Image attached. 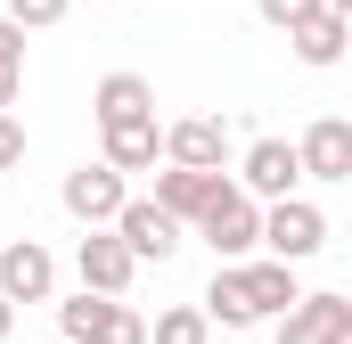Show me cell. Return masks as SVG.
I'll use <instances>...</instances> for the list:
<instances>
[{
  "instance_id": "12",
  "label": "cell",
  "mask_w": 352,
  "mask_h": 344,
  "mask_svg": "<svg viewBox=\"0 0 352 344\" xmlns=\"http://www.w3.org/2000/svg\"><path fill=\"white\" fill-rule=\"evenodd\" d=\"M90 115H98V131L107 123H131V115H156V83L123 66V74H107V83L90 90Z\"/></svg>"
},
{
  "instance_id": "7",
  "label": "cell",
  "mask_w": 352,
  "mask_h": 344,
  "mask_svg": "<svg viewBox=\"0 0 352 344\" xmlns=\"http://www.w3.org/2000/svg\"><path fill=\"white\" fill-rule=\"evenodd\" d=\"M131 270H140V255L98 222V230H82V246H74V279L82 287H98V295H123L131 287Z\"/></svg>"
},
{
  "instance_id": "24",
  "label": "cell",
  "mask_w": 352,
  "mask_h": 344,
  "mask_svg": "<svg viewBox=\"0 0 352 344\" xmlns=\"http://www.w3.org/2000/svg\"><path fill=\"white\" fill-rule=\"evenodd\" d=\"M16 90H25V74H16V66H0V107H16Z\"/></svg>"
},
{
  "instance_id": "2",
  "label": "cell",
  "mask_w": 352,
  "mask_h": 344,
  "mask_svg": "<svg viewBox=\"0 0 352 344\" xmlns=\"http://www.w3.org/2000/svg\"><path fill=\"white\" fill-rule=\"evenodd\" d=\"M254 246H270L278 262H311L320 246H328V213L311 205V197H270L263 205V238Z\"/></svg>"
},
{
  "instance_id": "9",
  "label": "cell",
  "mask_w": 352,
  "mask_h": 344,
  "mask_svg": "<svg viewBox=\"0 0 352 344\" xmlns=\"http://www.w3.org/2000/svg\"><path fill=\"white\" fill-rule=\"evenodd\" d=\"M295 180H303V164H295V140H254L246 148V164H238V189L246 197H295Z\"/></svg>"
},
{
  "instance_id": "6",
  "label": "cell",
  "mask_w": 352,
  "mask_h": 344,
  "mask_svg": "<svg viewBox=\"0 0 352 344\" xmlns=\"http://www.w3.org/2000/svg\"><path fill=\"white\" fill-rule=\"evenodd\" d=\"M58 197H66V213H74L82 230H98V222H115V205H123L131 189H123V172L98 156V164H74V172H66V189H58Z\"/></svg>"
},
{
  "instance_id": "22",
  "label": "cell",
  "mask_w": 352,
  "mask_h": 344,
  "mask_svg": "<svg viewBox=\"0 0 352 344\" xmlns=\"http://www.w3.org/2000/svg\"><path fill=\"white\" fill-rule=\"evenodd\" d=\"M311 8H328V0H263V25H278V33H287V25H303Z\"/></svg>"
},
{
  "instance_id": "5",
  "label": "cell",
  "mask_w": 352,
  "mask_h": 344,
  "mask_svg": "<svg viewBox=\"0 0 352 344\" xmlns=\"http://www.w3.org/2000/svg\"><path fill=\"white\" fill-rule=\"evenodd\" d=\"M278 344H352V303L344 295H295L278 312Z\"/></svg>"
},
{
  "instance_id": "21",
  "label": "cell",
  "mask_w": 352,
  "mask_h": 344,
  "mask_svg": "<svg viewBox=\"0 0 352 344\" xmlns=\"http://www.w3.org/2000/svg\"><path fill=\"white\" fill-rule=\"evenodd\" d=\"M16 164H25V123L0 107V172H16Z\"/></svg>"
},
{
  "instance_id": "18",
  "label": "cell",
  "mask_w": 352,
  "mask_h": 344,
  "mask_svg": "<svg viewBox=\"0 0 352 344\" xmlns=\"http://www.w3.org/2000/svg\"><path fill=\"white\" fill-rule=\"evenodd\" d=\"M148 344H213V320H205L197 303H173V312H156Z\"/></svg>"
},
{
  "instance_id": "14",
  "label": "cell",
  "mask_w": 352,
  "mask_h": 344,
  "mask_svg": "<svg viewBox=\"0 0 352 344\" xmlns=\"http://www.w3.org/2000/svg\"><path fill=\"white\" fill-rule=\"evenodd\" d=\"M238 279H246V303H254V320H278V312H287V303H295V295H303V287H295V262H238Z\"/></svg>"
},
{
  "instance_id": "19",
  "label": "cell",
  "mask_w": 352,
  "mask_h": 344,
  "mask_svg": "<svg viewBox=\"0 0 352 344\" xmlns=\"http://www.w3.org/2000/svg\"><path fill=\"white\" fill-rule=\"evenodd\" d=\"M90 344H148V320H140V312H131V303L115 295V303H107V320H98V336H90Z\"/></svg>"
},
{
  "instance_id": "8",
  "label": "cell",
  "mask_w": 352,
  "mask_h": 344,
  "mask_svg": "<svg viewBox=\"0 0 352 344\" xmlns=\"http://www.w3.org/2000/svg\"><path fill=\"white\" fill-rule=\"evenodd\" d=\"M295 164H303V180H352V123L344 115H320L295 140Z\"/></svg>"
},
{
  "instance_id": "10",
  "label": "cell",
  "mask_w": 352,
  "mask_h": 344,
  "mask_svg": "<svg viewBox=\"0 0 352 344\" xmlns=\"http://www.w3.org/2000/svg\"><path fill=\"white\" fill-rule=\"evenodd\" d=\"M164 156L173 164H197V172H221L230 164V123L221 115H180L173 131H164Z\"/></svg>"
},
{
  "instance_id": "17",
  "label": "cell",
  "mask_w": 352,
  "mask_h": 344,
  "mask_svg": "<svg viewBox=\"0 0 352 344\" xmlns=\"http://www.w3.org/2000/svg\"><path fill=\"white\" fill-rule=\"evenodd\" d=\"M107 303H115V295H98V287H82V295H66V303H58V328H66V344H90V336H98Z\"/></svg>"
},
{
  "instance_id": "3",
  "label": "cell",
  "mask_w": 352,
  "mask_h": 344,
  "mask_svg": "<svg viewBox=\"0 0 352 344\" xmlns=\"http://www.w3.org/2000/svg\"><path fill=\"white\" fill-rule=\"evenodd\" d=\"M107 230H115V238H123V246H131L140 262H173V255H180V230H188V222H173L156 197H123Z\"/></svg>"
},
{
  "instance_id": "11",
  "label": "cell",
  "mask_w": 352,
  "mask_h": 344,
  "mask_svg": "<svg viewBox=\"0 0 352 344\" xmlns=\"http://www.w3.org/2000/svg\"><path fill=\"white\" fill-rule=\"evenodd\" d=\"M107 164H115V172H156V164H164V131H156V115L107 123Z\"/></svg>"
},
{
  "instance_id": "16",
  "label": "cell",
  "mask_w": 352,
  "mask_h": 344,
  "mask_svg": "<svg viewBox=\"0 0 352 344\" xmlns=\"http://www.w3.org/2000/svg\"><path fill=\"white\" fill-rule=\"evenodd\" d=\"M213 328H254V303H246V279H238V262H221L213 270V287H205V303H197Z\"/></svg>"
},
{
  "instance_id": "13",
  "label": "cell",
  "mask_w": 352,
  "mask_h": 344,
  "mask_svg": "<svg viewBox=\"0 0 352 344\" xmlns=\"http://www.w3.org/2000/svg\"><path fill=\"white\" fill-rule=\"evenodd\" d=\"M287 41H295V58H303V66H336V58H344V41H352V25H344V8H311L303 25H287Z\"/></svg>"
},
{
  "instance_id": "23",
  "label": "cell",
  "mask_w": 352,
  "mask_h": 344,
  "mask_svg": "<svg viewBox=\"0 0 352 344\" xmlns=\"http://www.w3.org/2000/svg\"><path fill=\"white\" fill-rule=\"evenodd\" d=\"M0 66L25 74V25H8V17H0Z\"/></svg>"
},
{
  "instance_id": "20",
  "label": "cell",
  "mask_w": 352,
  "mask_h": 344,
  "mask_svg": "<svg viewBox=\"0 0 352 344\" xmlns=\"http://www.w3.org/2000/svg\"><path fill=\"white\" fill-rule=\"evenodd\" d=\"M66 8H74V0H8L0 17H8V25H25V33H41V25H58Z\"/></svg>"
},
{
  "instance_id": "1",
  "label": "cell",
  "mask_w": 352,
  "mask_h": 344,
  "mask_svg": "<svg viewBox=\"0 0 352 344\" xmlns=\"http://www.w3.org/2000/svg\"><path fill=\"white\" fill-rule=\"evenodd\" d=\"M197 230H205V246H213L221 262H246V255H254V238H263V197H246L238 180H221V189L205 197Z\"/></svg>"
},
{
  "instance_id": "25",
  "label": "cell",
  "mask_w": 352,
  "mask_h": 344,
  "mask_svg": "<svg viewBox=\"0 0 352 344\" xmlns=\"http://www.w3.org/2000/svg\"><path fill=\"white\" fill-rule=\"evenodd\" d=\"M8 328H16V303H8V295H0V344H8Z\"/></svg>"
},
{
  "instance_id": "4",
  "label": "cell",
  "mask_w": 352,
  "mask_h": 344,
  "mask_svg": "<svg viewBox=\"0 0 352 344\" xmlns=\"http://www.w3.org/2000/svg\"><path fill=\"white\" fill-rule=\"evenodd\" d=\"M0 295L8 303H50L58 295V255L41 238H8L0 246Z\"/></svg>"
},
{
  "instance_id": "15",
  "label": "cell",
  "mask_w": 352,
  "mask_h": 344,
  "mask_svg": "<svg viewBox=\"0 0 352 344\" xmlns=\"http://www.w3.org/2000/svg\"><path fill=\"white\" fill-rule=\"evenodd\" d=\"M213 189H221V172H197V164H164L156 172V205H164L173 222H197Z\"/></svg>"
}]
</instances>
